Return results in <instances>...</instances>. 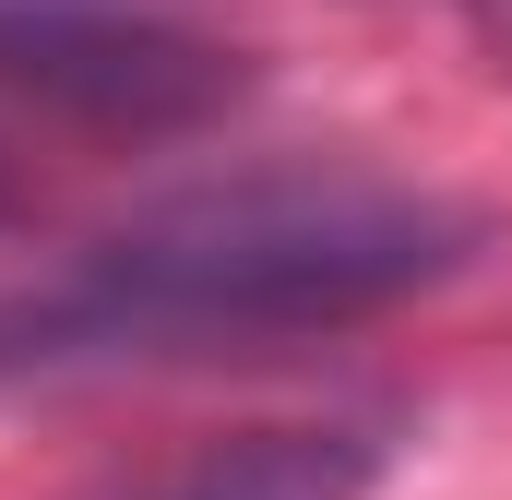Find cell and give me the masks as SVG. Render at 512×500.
I'll return each mask as SVG.
<instances>
[{
	"mask_svg": "<svg viewBox=\"0 0 512 500\" xmlns=\"http://www.w3.org/2000/svg\"><path fill=\"white\" fill-rule=\"evenodd\" d=\"M477 227L429 191L382 179H227L191 203L131 215L84 250V274L48 298V334L72 346H239V334H334L393 310L405 286H441Z\"/></svg>",
	"mask_w": 512,
	"mask_h": 500,
	"instance_id": "obj_1",
	"label": "cell"
},
{
	"mask_svg": "<svg viewBox=\"0 0 512 500\" xmlns=\"http://www.w3.org/2000/svg\"><path fill=\"white\" fill-rule=\"evenodd\" d=\"M0 96L12 108H72V120L167 131L239 96V60L131 12H72V0H0Z\"/></svg>",
	"mask_w": 512,
	"mask_h": 500,
	"instance_id": "obj_2",
	"label": "cell"
},
{
	"mask_svg": "<svg viewBox=\"0 0 512 500\" xmlns=\"http://www.w3.org/2000/svg\"><path fill=\"white\" fill-rule=\"evenodd\" d=\"M393 465L382 429L358 417H286V429H239V441H203L131 489H96V500H370Z\"/></svg>",
	"mask_w": 512,
	"mask_h": 500,
	"instance_id": "obj_3",
	"label": "cell"
},
{
	"mask_svg": "<svg viewBox=\"0 0 512 500\" xmlns=\"http://www.w3.org/2000/svg\"><path fill=\"white\" fill-rule=\"evenodd\" d=\"M465 36H477V60L512 84V0H465Z\"/></svg>",
	"mask_w": 512,
	"mask_h": 500,
	"instance_id": "obj_4",
	"label": "cell"
}]
</instances>
